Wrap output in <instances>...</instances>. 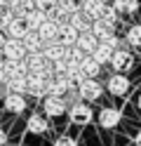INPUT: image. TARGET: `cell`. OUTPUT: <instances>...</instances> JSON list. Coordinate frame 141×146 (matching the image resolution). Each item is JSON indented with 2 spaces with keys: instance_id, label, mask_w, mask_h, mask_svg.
I'll list each match as a JSON object with an SVG mask.
<instances>
[{
  "instance_id": "cell-1",
  "label": "cell",
  "mask_w": 141,
  "mask_h": 146,
  "mask_svg": "<svg viewBox=\"0 0 141 146\" xmlns=\"http://www.w3.org/2000/svg\"><path fill=\"white\" fill-rule=\"evenodd\" d=\"M68 120H71L73 125L85 127V125H89V123L94 120V111L89 108V104H85V99H80L78 104L68 106Z\"/></svg>"
},
{
  "instance_id": "cell-2",
  "label": "cell",
  "mask_w": 141,
  "mask_h": 146,
  "mask_svg": "<svg viewBox=\"0 0 141 146\" xmlns=\"http://www.w3.org/2000/svg\"><path fill=\"white\" fill-rule=\"evenodd\" d=\"M103 90L106 87H103L97 78H85L82 83H78V92H80V97L85 102H97V99H101Z\"/></svg>"
},
{
  "instance_id": "cell-3",
  "label": "cell",
  "mask_w": 141,
  "mask_h": 146,
  "mask_svg": "<svg viewBox=\"0 0 141 146\" xmlns=\"http://www.w3.org/2000/svg\"><path fill=\"white\" fill-rule=\"evenodd\" d=\"M106 90L113 94V97H125L129 90H132V80L125 76V73H113V76L106 80Z\"/></svg>"
},
{
  "instance_id": "cell-4",
  "label": "cell",
  "mask_w": 141,
  "mask_h": 146,
  "mask_svg": "<svg viewBox=\"0 0 141 146\" xmlns=\"http://www.w3.org/2000/svg\"><path fill=\"white\" fill-rule=\"evenodd\" d=\"M111 66H113V71H118V73H127L132 66H134V54H132L129 50H125V47H118L115 52H113Z\"/></svg>"
},
{
  "instance_id": "cell-5",
  "label": "cell",
  "mask_w": 141,
  "mask_h": 146,
  "mask_svg": "<svg viewBox=\"0 0 141 146\" xmlns=\"http://www.w3.org/2000/svg\"><path fill=\"white\" fill-rule=\"evenodd\" d=\"M42 106H45V113L50 115V118H59V115H64L66 111H68L66 99L64 97H56V94H47L45 102H42Z\"/></svg>"
},
{
  "instance_id": "cell-6",
  "label": "cell",
  "mask_w": 141,
  "mask_h": 146,
  "mask_svg": "<svg viewBox=\"0 0 141 146\" xmlns=\"http://www.w3.org/2000/svg\"><path fill=\"white\" fill-rule=\"evenodd\" d=\"M26 130L31 134H45L50 130V115L47 113H31L26 120Z\"/></svg>"
},
{
  "instance_id": "cell-7",
  "label": "cell",
  "mask_w": 141,
  "mask_h": 146,
  "mask_svg": "<svg viewBox=\"0 0 141 146\" xmlns=\"http://www.w3.org/2000/svg\"><path fill=\"white\" fill-rule=\"evenodd\" d=\"M97 120H99V125L103 130H113V127H118V123H120V111L115 106H103L97 113Z\"/></svg>"
},
{
  "instance_id": "cell-8",
  "label": "cell",
  "mask_w": 141,
  "mask_h": 146,
  "mask_svg": "<svg viewBox=\"0 0 141 146\" xmlns=\"http://www.w3.org/2000/svg\"><path fill=\"white\" fill-rule=\"evenodd\" d=\"M26 94L38 97V99H45V97H47V78L38 76V73H31V76H28V87H26Z\"/></svg>"
},
{
  "instance_id": "cell-9",
  "label": "cell",
  "mask_w": 141,
  "mask_h": 146,
  "mask_svg": "<svg viewBox=\"0 0 141 146\" xmlns=\"http://www.w3.org/2000/svg\"><path fill=\"white\" fill-rule=\"evenodd\" d=\"M3 50H5V57L7 59H26V47H24V40H19V38H7V42L3 45Z\"/></svg>"
},
{
  "instance_id": "cell-10",
  "label": "cell",
  "mask_w": 141,
  "mask_h": 146,
  "mask_svg": "<svg viewBox=\"0 0 141 146\" xmlns=\"http://www.w3.org/2000/svg\"><path fill=\"white\" fill-rule=\"evenodd\" d=\"M3 106H5V111L9 113H24L26 111V97L24 94H19V92H9L5 99H3Z\"/></svg>"
},
{
  "instance_id": "cell-11",
  "label": "cell",
  "mask_w": 141,
  "mask_h": 146,
  "mask_svg": "<svg viewBox=\"0 0 141 146\" xmlns=\"http://www.w3.org/2000/svg\"><path fill=\"white\" fill-rule=\"evenodd\" d=\"M28 31H31V26H28L26 17H14V21L7 26V35L9 38H19V40H24V35Z\"/></svg>"
},
{
  "instance_id": "cell-12",
  "label": "cell",
  "mask_w": 141,
  "mask_h": 146,
  "mask_svg": "<svg viewBox=\"0 0 141 146\" xmlns=\"http://www.w3.org/2000/svg\"><path fill=\"white\" fill-rule=\"evenodd\" d=\"M64 76L68 78L73 85H78V83H82V80L87 78V76H85V71H82V64H80V61H73V59H71L68 64H66V71H64Z\"/></svg>"
},
{
  "instance_id": "cell-13",
  "label": "cell",
  "mask_w": 141,
  "mask_h": 146,
  "mask_svg": "<svg viewBox=\"0 0 141 146\" xmlns=\"http://www.w3.org/2000/svg\"><path fill=\"white\" fill-rule=\"evenodd\" d=\"M59 29H61V24L47 19V21L40 26V29H38V33H40L42 42H50V40H59Z\"/></svg>"
},
{
  "instance_id": "cell-14",
  "label": "cell",
  "mask_w": 141,
  "mask_h": 146,
  "mask_svg": "<svg viewBox=\"0 0 141 146\" xmlns=\"http://www.w3.org/2000/svg\"><path fill=\"white\" fill-rule=\"evenodd\" d=\"M78 38H80V31L75 29L73 24H61V29H59V40H61L64 45L73 47V45L78 42Z\"/></svg>"
},
{
  "instance_id": "cell-15",
  "label": "cell",
  "mask_w": 141,
  "mask_h": 146,
  "mask_svg": "<svg viewBox=\"0 0 141 146\" xmlns=\"http://www.w3.org/2000/svg\"><path fill=\"white\" fill-rule=\"evenodd\" d=\"M99 42H101V40H99L92 31H85V33H80V38H78V42H75V45H78L80 50H85L87 54H92L94 50H97V45H99Z\"/></svg>"
},
{
  "instance_id": "cell-16",
  "label": "cell",
  "mask_w": 141,
  "mask_h": 146,
  "mask_svg": "<svg viewBox=\"0 0 141 146\" xmlns=\"http://www.w3.org/2000/svg\"><path fill=\"white\" fill-rule=\"evenodd\" d=\"M68 24H73L75 29H78L80 33H85V31H92V19L87 14H85L82 10H78V12H73L71 17H68Z\"/></svg>"
},
{
  "instance_id": "cell-17",
  "label": "cell",
  "mask_w": 141,
  "mask_h": 146,
  "mask_svg": "<svg viewBox=\"0 0 141 146\" xmlns=\"http://www.w3.org/2000/svg\"><path fill=\"white\" fill-rule=\"evenodd\" d=\"M42 38H40V33L38 31H28L26 35H24V47H26V52L31 54V52H42Z\"/></svg>"
},
{
  "instance_id": "cell-18",
  "label": "cell",
  "mask_w": 141,
  "mask_h": 146,
  "mask_svg": "<svg viewBox=\"0 0 141 146\" xmlns=\"http://www.w3.org/2000/svg\"><path fill=\"white\" fill-rule=\"evenodd\" d=\"M92 33L97 35L99 40H103V38H108V35L115 33V26L108 24V21H103V19H94L92 21Z\"/></svg>"
},
{
  "instance_id": "cell-19",
  "label": "cell",
  "mask_w": 141,
  "mask_h": 146,
  "mask_svg": "<svg viewBox=\"0 0 141 146\" xmlns=\"http://www.w3.org/2000/svg\"><path fill=\"white\" fill-rule=\"evenodd\" d=\"M103 5H106V3H101V0H82V12L94 21V19H99V17H101Z\"/></svg>"
},
{
  "instance_id": "cell-20",
  "label": "cell",
  "mask_w": 141,
  "mask_h": 146,
  "mask_svg": "<svg viewBox=\"0 0 141 146\" xmlns=\"http://www.w3.org/2000/svg\"><path fill=\"white\" fill-rule=\"evenodd\" d=\"M26 21H28V26H31V31H38V29H40V26L47 21V12H42V10H38V7H33V10L26 14Z\"/></svg>"
},
{
  "instance_id": "cell-21",
  "label": "cell",
  "mask_w": 141,
  "mask_h": 146,
  "mask_svg": "<svg viewBox=\"0 0 141 146\" xmlns=\"http://www.w3.org/2000/svg\"><path fill=\"white\" fill-rule=\"evenodd\" d=\"M113 52H115V50H113V47H108L106 42H99V45H97V50L92 52V57H94V59H97L101 66H103V64H111Z\"/></svg>"
},
{
  "instance_id": "cell-22",
  "label": "cell",
  "mask_w": 141,
  "mask_h": 146,
  "mask_svg": "<svg viewBox=\"0 0 141 146\" xmlns=\"http://www.w3.org/2000/svg\"><path fill=\"white\" fill-rule=\"evenodd\" d=\"M33 7H35V0H12V3H9V10L17 17H26Z\"/></svg>"
},
{
  "instance_id": "cell-23",
  "label": "cell",
  "mask_w": 141,
  "mask_h": 146,
  "mask_svg": "<svg viewBox=\"0 0 141 146\" xmlns=\"http://www.w3.org/2000/svg\"><path fill=\"white\" fill-rule=\"evenodd\" d=\"M82 71H85V76L87 78H97L99 73H101V64L92 57V54H87V57L82 59Z\"/></svg>"
},
{
  "instance_id": "cell-24",
  "label": "cell",
  "mask_w": 141,
  "mask_h": 146,
  "mask_svg": "<svg viewBox=\"0 0 141 146\" xmlns=\"http://www.w3.org/2000/svg\"><path fill=\"white\" fill-rule=\"evenodd\" d=\"M125 42L129 47H141V24H132L125 33Z\"/></svg>"
},
{
  "instance_id": "cell-25",
  "label": "cell",
  "mask_w": 141,
  "mask_h": 146,
  "mask_svg": "<svg viewBox=\"0 0 141 146\" xmlns=\"http://www.w3.org/2000/svg\"><path fill=\"white\" fill-rule=\"evenodd\" d=\"M7 87H9V92L26 94V87H28V76H12V78L7 80Z\"/></svg>"
},
{
  "instance_id": "cell-26",
  "label": "cell",
  "mask_w": 141,
  "mask_h": 146,
  "mask_svg": "<svg viewBox=\"0 0 141 146\" xmlns=\"http://www.w3.org/2000/svg\"><path fill=\"white\" fill-rule=\"evenodd\" d=\"M113 7L120 14H134L139 10V0H113Z\"/></svg>"
},
{
  "instance_id": "cell-27",
  "label": "cell",
  "mask_w": 141,
  "mask_h": 146,
  "mask_svg": "<svg viewBox=\"0 0 141 146\" xmlns=\"http://www.w3.org/2000/svg\"><path fill=\"white\" fill-rule=\"evenodd\" d=\"M68 12H64L59 5H54L52 10H47V19H52V21H56V24H68Z\"/></svg>"
},
{
  "instance_id": "cell-28",
  "label": "cell",
  "mask_w": 141,
  "mask_h": 146,
  "mask_svg": "<svg viewBox=\"0 0 141 146\" xmlns=\"http://www.w3.org/2000/svg\"><path fill=\"white\" fill-rule=\"evenodd\" d=\"M99 19H103V21H108V24H113V26H115L118 24V19H120V12L115 10V7H113V5H103V10H101V17H99Z\"/></svg>"
},
{
  "instance_id": "cell-29",
  "label": "cell",
  "mask_w": 141,
  "mask_h": 146,
  "mask_svg": "<svg viewBox=\"0 0 141 146\" xmlns=\"http://www.w3.org/2000/svg\"><path fill=\"white\" fill-rule=\"evenodd\" d=\"M56 5H59L64 12H68V14H73V12L82 10V0H59Z\"/></svg>"
},
{
  "instance_id": "cell-30",
  "label": "cell",
  "mask_w": 141,
  "mask_h": 146,
  "mask_svg": "<svg viewBox=\"0 0 141 146\" xmlns=\"http://www.w3.org/2000/svg\"><path fill=\"white\" fill-rule=\"evenodd\" d=\"M14 17H17V14L9 10V7H0V29H5V31H7V26L14 21Z\"/></svg>"
},
{
  "instance_id": "cell-31",
  "label": "cell",
  "mask_w": 141,
  "mask_h": 146,
  "mask_svg": "<svg viewBox=\"0 0 141 146\" xmlns=\"http://www.w3.org/2000/svg\"><path fill=\"white\" fill-rule=\"evenodd\" d=\"M56 3H59V0H35V7L42 10V12H47V10H52Z\"/></svg>"
},
{
  "instance_id": "cell-32",
  "label": "cell",
  "mask_w": 141,
  "mask_h": 146,
  "mask_svg": "<svg viewBox=\"0 0 141 146\" xmlns=\"http://www.w3.org/2000/svg\"><path fill=\"white\" fill-rule=\"evenodd\" d=\"M54 146H78V141H75L73 137H68V134H64V137H59V139L54 141Z\"/></svg>"
},
{
  "instance_id": "cell-33",
  "label": "cell",
  "mask_w": 141,
  "mask_h": 146,
  "mask_svg": "<svg viewBox=\"0 0 141 146\" xmlns=\"http://www.w3.org/2000/svg\"><path fill=\"white\" fill-rule=\"evenodd\" d=\"M101 42H106L108 47H113V50H118V47H122V45H120V40H118V35H115V33H113V35H108V38H103Z\"/></svg>"
},
{
  "instance_id": "cell-34",
  "label": "cell",
  "mask_w": 141,
  "mask_h": 146,
  "mask_svg": "<svg viewBox=\"0 0 141 146\" xmlns=\"http://www.w3.org/2000/svg\"><path fill=\"white\" fill-rule=\"evenodd\" d=\"M9 94V87H7V83H0V99H5Z\"/></svg>"
},
{
  "instance_id": "cell-35",
  "label": "cell",
  "mask_w": 141,
  "mask_h": 146,
  "mask_svg": "<svg viewBox=\"0 0 141 146\" xmlns=\"http://www.w3.org/2000/svg\"><path fill=\"white\" fill-rule=\"evenodd\" d=\"M7 38H9V35H7V31H5V29H0V47H3V45L7 42Z\"/></svg>"
},
{
  "instance_id": "cell-36",
  "label": "cell",
  "mask_w": 141,
  "mask_h": 146,
  "mask_svg": "<svg viewBox=\"0 0 141 146\" xmlns=\"http://www.w3.org/2000/svg\"><path fill=\"white\" fill-rule=\"evenodd\" d=\"M5 144H7V132L0 127V146H5Z\"/></svg>"
},
{
  "instance_id": "cell-37",
  "label": "cell",
  "mask_w": 141,
  "mask_h": 146,
  "mask_svg": "<svg viewBox=\"0 0 141 146\" xmlns=\"http://www.w3.org/2000/svg\"><path fill=\"white\" fill-rule=\"evenodd\" d=\"M5 61H7V57H5V50H3V47H0V66H3V64H5Z\"/></svg>"
},
{
  "instance_id": "cell-38",
  "label": "cell",
  "mask_w": 141,
  "mask_h": 146,
  "mask_svg": "<svg viewBox=\"0 0 141 146\" xmlns=\"http://www.w3.org/2000/svg\"><path fill=\"white\" fill-rule=\"evenodd\" d=\"M134 146H141V130H139L136 137H134Z\"/></svg>"
},
{
  "instance_id": "cell-39",
  "label": "cell",
  "mask_w": 141,
  "mask_h": 146,
  "mask_svg": "<svg viewBox=\"0 0 141 146\" xmlns=\"http://www.w3.org/2000/svg\"><path fill=\"white\" fill-rule=\"evenodd\" d=\"M9 3L12 0H0V7H9Z\"/></svg>"
},
{
  "instance_id": "cell-40",
  "label": "cell",
  "mask_w": 141,
  "mask_h": 146,
  "mask_svg": "<svg viewBox=\"0 0 141 146\" xmlns=\"http://www.w3.org/2000/svg\"><path fill=\"white\" fill-rule=\"evenodd\" d=\"M136 106H139V111H141V92H139V97H136Z\"/></svg>"
},
{
  "instance_id": "cell-41",
  "label": "cell",
  "mask_w": 141,
  "mask_h": 146,
  "mask_svg": "<svg viewBox=\"0 0 141 146\" xmlns=\"http://www.w3.org/2000/svg\"><path fill=\"white\" fill-rule=\"evenodd\" d=\"M101 3H108V0H101Z\"/></svg>"
}]
</instances>
